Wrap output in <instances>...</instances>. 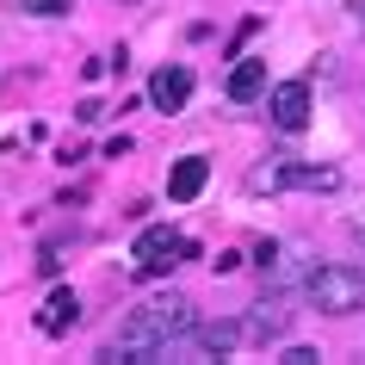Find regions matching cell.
I'll use <instances>...</instances> for the list:
<instances>
[{
	"label": "cell",
	"mask_w": 365,
	"mask_h": 365,
	"mask_svg": "<svg viewBox=\"0 0 365 365\" xmlns=\"http://www.w3.org/2000/svg\"><path fill=\"white\" fill-rule=\"evenodd\" d=\"M309 304L322 316H353L365 309V267H346V260H328V267L309 272Z\"/></svg>",
	"instance_id": "cell-1"
},
{
	"label": "cell",
	"mask_w": 365,
	"mask_h": 365,
	"mask_svg": "<svg viewBox=\"0 0 365 365\" xmlns=\"http://www.w3.org/2000/svg\"><path fill=\"white\" fill-rule=\"evenodd\" d=\"M173 254H180V235L161 223V230H143L136 235V248H130V272L136 279H155V272H168L173 267Z\"/></svg>",
	"instance_id": "cell-2"
},
{
	"label": "cell",
	"mask_w": 365,
	"mask_h": 365,
	"mask_svg": "<svg viewBox=\"0 0 365 365\" xmlns=\"http://www.w3.org/2000/svg\"><path fill=\"white\" fill-rule=\"evenodd\" d=\"M267 118H272L285 136L304 130V124H309V81H279L272 99H267Z\"/></svg>",
	"instance_id": "cell-3"
},
{
	"label": "cell",
	"mask_w": 365,
	"mask_h": 365,
	"mask_svg": "<svg viewBox=\"0 0 365 365\" xmlns=\"http://www.w3.org/2000/svg\"><path fill=\"white\" fill-rule=\"evenodd\" d=\"M186 99H192V68H180V62H168V68H155L149 81V106L155 112H186Z\"/></svg>",
	"instance_id": "cell-4"
},
{
	"label": "cell",
	"mask_w": 365,
	"mask_h": 365,
	"mask_svg": "<svg viewBox=\"0 0 365 365\" xmlns=\"http://www.w3.org/2000/svg\"><path fill=\"white\" fill-rule=\"evenodd\" d=\"M205 180H211V161H205V155H180L173 173H168V198L173 205H192V198L205 192Z\"/></svg>",
	"instance_id": "cell-5"
},
{
	"label": "cell",
	"mask_w": 365,
	"mask_h": 365,
	"mask_svg": "<svg viewBox=\"0 0 365 365\" xmlns=\"http://www.w3.org/2000/svg\"><path fill=\"white\" fill-rule=\"evenodd\" d=\"M75 322H81V297H75L68 285H62V291H50V304H43L38 328H43V334H68Z\"/></svg>",
	"instance_id": "cell-6"
},
{
	"label": "cell",
	"mask_w": 365,
	"mask_h": 365,
	"mask_svg": "<svg viewBox=\"0 0 365 365\" xmlns=\"http://www.w3.org/2000/svg\"><path fill=\"white\" fill-rule=\"evenodd\" d=\"M267 93V62H235V75H230V99L235 106H248V99H260Z\"/></svg>",
	"instance_id": "cell-7"
},
{
	"label": "cell",
	"mask_w": 365,
	"mask_h": 365,
	"mask_svg": "<svg viewBox=\"0 0 365 365\" xmlns=\"http://www.w3.org/2000/svg\"><path fill=\"white\" fill-rule=\"evenodd\" d=\"M285 322H291L285 304H260L248 322H242V334H248V341H272V334H285Z\"/></svg>",
	"instance_id": "cell-8"
},
{
	"label": "cell",
	"mask_w": 365,
	"mask_h": 365,
	"mask_svg": "<svg viewBox=\"0 0 365 365\" xmlns=\"http://www.w3.org/2000/svg\"><path fill=\"white\" fill-rule=\"evenodd\" d=\"M192 334H198V353H217V359H223V353L242 341V322H198Z\"/></svg>",
	"instance_id": "cell-9"
},
{
	"label": "cell",
	"mask_w": 365,
	"mask_h": 365,
	"mask_svg": "<svg viewBox=\"0 0 365 365\" xmlns=\"http://www.w3.org/2000/svg\"><path fill=\"white\" fill-rule=\"evenodd\" d=\"M285 186H291V161H285V155H272L267 168L248 173V192H285Z\"/></svg>",
	"instance_id": "cell-10"
},
{
	"label": "cell",
	"mask_w": 365,
	"mask_h": 365,
	"mask_svg": "<svg viewBox=\"0 0 365 365\" xmlns=\"http://www.w3.org/2000/svg\"><path fill=\"white\" fill-rule=\"evenodd\" d=\"M291 186H304V192H341V168H291Z\"/></svg>",
	"instance_id": "cell-11"
},
{
	"label": "cell",
	"mask_w": 365,
	"mask_h": 365,
	"mask_svg": "<svg viewBox=\"0 0 365 365\" xmlns=\"http://www.w3.org/2000/svg\"><path fill=\"white\" fill-rule=\"evenodd\" d=\"M25 13H31V19H62L68 0H25Z\"/></svg>",
	"instance_id": "cell-12"
},
{
	"label": "cell",
	"mask_w": 365,
	"mask_h": 365,
	"mask_svg": "<svg viewBox=\"0 0 365 365\" xmlns=\"http://www.w3.org/2000/svg\"><path fill=\"white\" fill-rule=\"evenodd\" d=\"M316 359H322L316 346H285V353H279V365H316Z\"/></svg>",
	"instance_id": "cell-13"
},
{
	"label": "cell",
	"mask_w": 365,
	"mask_h": 365,
	"mask_svg": "<svg viewBox=\"0 0 365 365\" xmlns=\"http://www.w3.org/2000/svg\"><path fill=\"white\" fill-rule=\"evenodd\" d=\"M346 235L365 248V205H353V211H346Z\"/></svg>",
	"instance_id": "cell-14"
},
{
	"label": "cell",
	"mask_w": 365,
	"mask_h": 365,
	"mask_svg": "<svg viewBox=\"0 0 365 365\" xmlns=\"http://www.w3.org/2000/svg\"><path fill=\"white\" fill-rule=\"evenodd\" d=\"M75 118H81V124H99V118H106V106H99V99H81Z\"/></svg>",
	"instance_id": "cell-15"
},
{
	"label": "cell",
	"mask_w": 365,
	"mask_h": 365,
	"mask_svg": "<svg viewBox=\"0 0 365 365\" xmlns=\"http://www.w3.org/2000/svg\"><path fill=\"white\" fill-rule=\"evenodd\" d=\"M346 13H353V19H359V25H365V0H346Z\"/></svg>",
	"instance_id": "cell-16"
},
{
	"label": "cell",
	"mask_w": 365,
	"mask_h": 365,
	"mask_svg": "<svg viewBox=\"0 0 365 365\" xmlns=\"http://www.w3.org/2000/svg\"><path fill=\"white\" fill-rule=\"evenodd\" d=\"M118 6H136V0H118Z\"/></svg>",
	"instance_id": "cell-17"
}]
</instances>
